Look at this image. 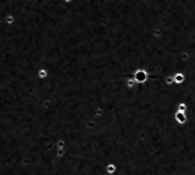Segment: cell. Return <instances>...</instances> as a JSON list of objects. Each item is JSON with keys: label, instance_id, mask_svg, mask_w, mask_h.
<instances>
[{"label": "cell", "instance_id": "cell-1", "mask_svg": "<svg viewBox=\"0 0 195 175\" xmlns=\"http://www.w3.org/2000/svg\"><path fill=\"white\" fill-rule=\"evenodd\" d=\"M133 78L136 81V83L137 84H142V83H145L148 78V73L146 71L145 69H142V68H139L137 69L134 73H133Z\"/></svg>", "mask_w": 195, "mask_h": 175}, {"label": "cell", "instance_id": "cell-2", "mask_svg": "<svg viewBox=\"0 0 195 175\" xmlns=\"http://www.w3.org/2000/svg\"><path fill=\"white\" fill-rule=\"evenodd\" d=\"M173 119L178 125H184L187 123V115H186V112L175 111L173 115Z\"/></svg>", "mask_w": 195, "mask_h": 175}, {"label": "cell", "instance_id": "cell-3", "mask_svg": "<svg viewBox=\"0 0 195 175\" xmlns=\"http://www.w3.org/2000/svg\"><path fill=\"white\" fill-rule=\"evenodd\" d=\"M173 80H174V84L180 85L184 82V80H186V76H184V73H181V71H176L175 74H173Z\"/></svg>", "mask_w": 195, "mask_h": 175}]
</instances>
